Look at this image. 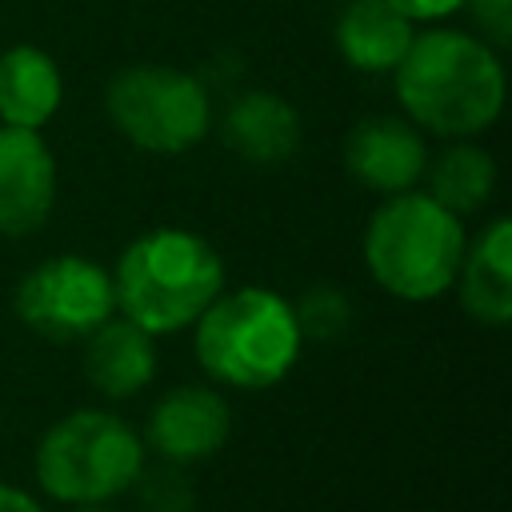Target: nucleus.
<instances>
[{
    "label": "nucleus",
    "instance_id": "nucleus-3",
    "mask_svg": "<svg viewBox=\"0 0 512 512\" xmlns=\"http://www.w3.org/2000/svg\"><path fill=\"white\" fill-rule=\"evenodd\" d=\"M192 352L200 372L236 392L276 388L300 360L304 336L292 300L276 288H224L192 324Z\"/></svg>",
    "mask_w": 512,
    "mask_h": 512
},
{
    "label": "nucleus",
    "instance_id": "nucleus-17",
    "mask_svg": "<svg viewBox=\"0 0 512 512\" xmlns=\"http://www.w3.org/2000/svg\"><path fill=\"white\" fill-rule=\"evenodd\" d=\"M128 492H136L144 512H192L196 508L192 472L184 464H168V460H156V464L144 460V468Z\"/></svg>",
    "mask_w": 512,
    "mask_h": 512
},
{
    "label": "nucleus",
    "instance_id": "nucleus-11",
    "mask_svg": "<svg viewBox=\"0 0 512 512\" xmlns=\"http://www.w3.org/2000/svg\"><path fill=\"white\" fill-rule=\"evenodd\" d=\"M220 140L248 164H284L304 144V120L292 100L268 88H244L220 116Z\"/></svg>",
    "mask_w": 512,
    "mask_h": 512
},
{
    "label": "nucleus",
    "instance_id": "nucleus-23",
    "mask_svg": "<svg viewBox=\"0 0 512 512\" xmlns=\"http://www.w3.org/2000/svg\"><path fill=\"white\" fill-rule=\"evenodd\" d=\"M332 4H344V0H332Z\"/></svg>",
    "mask_w": 512,
    "mask_h": 512
},
{
    "label": "nucleus",
    "instance_id": "nucleus-22",
    "mask_svg": "<svg viewBox=\"0 0 512 512\" xmlns=\"http://www.w3.org/2000/svg\"><path fill=\"white\" fill-rule=\"evenodd\" d=\"M64 512H120L116 504H68Z\"/></svg>",
    "mask_w": 512,
    "mask_h": 512
},
{
    "label": "nucleus",
    "instance_id": "nucleus-14",
    "mask_svg": "<svg viewBox=\"0 0 512 512\" xmlns=\"http://www.w3.org/2000/svg\"><path fill=\"white\" fill-rule=\"evenodd\" d=\"M412 36L416 24H408L388 0H344L332 24L340 60L368 76L396 72V64L412 48Z\"/></svg>",
    "mask_w": 512,
    "mask_h": 512
},
{
    "label": "nucleus",
    "instance_id": "nucleus-8",
    "mask_svg": "<svg viewBox=\"0 0 512 512\" xmlns=\"http://www.w3.org/2000/svg\"><path fill=\"white\" fill-rule=\"evenodd\" d=\"M228 432H232V408L220 388L176 384L152 404L140 440L148 456L192 468L216 456L228 444Z\"/></svg>",
    "mask_w": 512,
    "mask_h": 512
},
{
    "label": "nucleus",
    "instance_id": "nucleus-21",
    "mask_svg": "<svg viewBox=\"0 0 512 512\" xmlns=\"http://www.w3.org/2000/svg\"><path fill=\"white\" fill-rule=\"evenodd\" d=\"M0 512H44V504L28 488L0 480Z\"/></svg>",
    "mask_w": 512,
    "mask_h": 512
},
{
    "label": "nucleus",
    "instance_id": "nucleus-20",
    "mask_svg": "<svg viewBox=\"0 0 512 512\" xmlns=\"http://www.w3.org/2000/svg\"><path fill=\"white\" fill-rule=\"evenodd\" d=\"M408 24H440V20H448V16H456V12H464V0H388Z\"/></svg>",
    "mask_w": 512,
    "mask_h": 512
},
{
    "label": "nucleus",
    "instance_id": "nucleus-18",
    "mask_svg": "<svg viewBox=\"0 0 512 512\" xmlns=\"http://www.w3.org/2000/svg\"><path fill=\"white\" fill-rule=\"evenodd\" d=\"M292 312H296V324H300V336L304 340H336L348 332L352 324V300L336 288V284H312L300 300H292Z\"/></svg>",
    "mask_w": 512,
    "mask_h": 512
},
{
    "label": "nucleus",
    "instance_id": "nucleus-9",
    "mask_svg": "<svg viewBox=\"0 0 512 512\" xmlns=\"http://www.w3.org/2000/svg\"><path fill=\"white\" fill-rule=\"evenodd\" d=\"M340 152H344V172L376 196L420 188L428 156H432L424 132L408 116H396V112L360 116L348 128Z\"/></svg>",
    "mask_w": 512,
    "mask_h": 512
},
{
    "label": "nucleus",
    "instance_id": "nucleus-13",
    "mask_svg": "<svg viewBox=\"0 0 512 512\" xmlns=\"http://www.w3.org/2000/svg\"><path fill=\"white\" fill-rule=\"evenodd\" d=\"M460 308L488 328H504L512 320V220L492 216L480 236L464 248L456 284Z\"/></svg>",
    "mask_w": 512,
    "mask_h": 512
},
{
    "label": "nucleus",
    "instance_id": "nucleus-1",
    "mask_svg": "<svg viewBox=\"0 0 512 512\" xmlns=\"http://www.w3.org/2000/svg\"><path fill=\"white\" fill-rule=\"evenodd\" d=\"M400 116L424 136L476 140L504 112V60L500 52L464 28H440L412 36V48L392 72Z\"/></svg>",
    "mask_w": 512,
    "mask_h": 512
},
{
    "label": "nucleus",
    "instance_id": "nucleus-10",
    "mask_svg": "<svg viewBox=\"0 0 512 512\" xmlns=\"http://www.w3.org/2000/svg\"><path fill=\"white\" fill-rule=\"evenodd\" d=\"M56 156L32 128L0 124V240L32 236L56 208Z\"/></svg>",
    "mask_w": 512,
    "mask_h": 512
},
{
    "label": "nucleus",
    "instance_id": "nucleus-2",
    "mask_svg": "<svg viewBox=\"0 0 512 512\" xmlns=\"http://www.w3.org/2000/svg\"><path fill=\"white\" fill-rule=\"evenodd\" d=\"M116 312L152 336H172L224 292V256L192 228L140 232L112 268Z\"/></svg>",
    "mask_w": 512,
    "mask_h": 512
},
{
    "label": "nucleus",
    "instance_id": "nucleus-6",
    "mask_svg": "<svg viewBox=\"0 0 512 512\" xmlns=\"http://www.w3.org/2000/svg\"><path fill=\"white\" fill-rule=\"evenodd\" d=\"M108 124L140 152L180 156L212 132V92L204 76L176 64H124L104 84Z\"/></svg>",
    "mask_w": 512,
    "mask_h": 512
},
{
    "label": "nucleus",
    "instance_id": "nucleus-15",
    "mask_svg": "<svg viewBox=\"0 0 512 512\" xmlns=\"http://www.w3.org/2000/svg\"><path fill=\"white\" fill-rule=\"evenodd\" d=\"M64 104V72L40 44L0 52V124L40 132Z\"/></svg>",
    "mask_w": 512,
    "mask_h": 512
},
{
    "label": "nucleus",
    "instance_id": "nucleus-7",
    "mask_svg": "<svg viewBox=\"0 0 512 512\" xmlns=\"http://www.w3.org/2000/svg\"><path fill=\"white\" fill-rule=\"evenodd\" d=\"M16 320L48 344H80L116 316L112 268L80 252H60L28 268L12 292Z\"/></svg>",
    "mask_w": 512,
    "mask_h": 512
},
{
    "label": "nucleus",
    "instance_id": "nucleus-12",
    "mask_svg": "<svg viewBox=\"0 0 512 512\" xmlns=\"http://www.w3.org/2000/svg\"><path fill=\"white\" fill-rule=\"evenodd\" d=\"M80 348H84V380L104 400H132L156 380L160 368L156 336L124 320L120 312L108 316L92 336H84Z\"/></svg>",
    "mask_w": 512,
    "mask_h": 512
},
{
    "label": "nucleus",
    "instance_id": "nucleus-19",
    "mask_svg": "<svg viewBox=\"0 0 512 512\" xmlns=\"http://www.w3.org/2000/svg\"><path fill=\"white\" fill-rule=\"evenodd\" d=\"M464 12L480 28V40H488L496 52L512 44V0H464Z\"/></svg>",
    "mask_w": 512,
    "mask_h": 512
},
{
    "label": "nucleus",
    "instance_id": "nucleus-16",
    "mask_svg": "<svg viewBox=\"0 0 512 512\" xmlns=\"http://www.w3.org/2000/svg\"><path fill=\"white\" fill-rule=\"evenodd\" d=\"M424 192L460 220L480 212L496 192V160L476 140H448L424 168Z\"/></svg>",
    "mask_w": 512,
    "mask_h": 512
},
{
    "label": "nucleus",
    "instance_id": "nucleus-5",
    "mask_svg": "<svg viewBox=\"0 0 512 512\" xmlns=\"http://www.w3.org/2000/svg\"><path fill=\"white\" fill-rule=\"evenodd\" d=\"M148 452L140 432L108 408H76L52 420L36 444L32 472L56 504H116L140 476Z\"/></svg>",
    "mask_w": 512,
    "mask_h": 512
},
{
    "label": "nucleus",
    "instance_id": "nucleus-4",
    "mask_svg": "<svg viewBox=\"0 0 512 512\" xmlns=\"http://www.w3.org/2000/svg\"><path fill=\"white\" fill-rule=\"evenodd\" d=\"M364 268L396 300L424 304L456 284L468 236L464 220L424 188L384 196L364 224Z\"/></svg>",
    "mask_w": 512,
    "mask_h": 512
}]
</instances>
